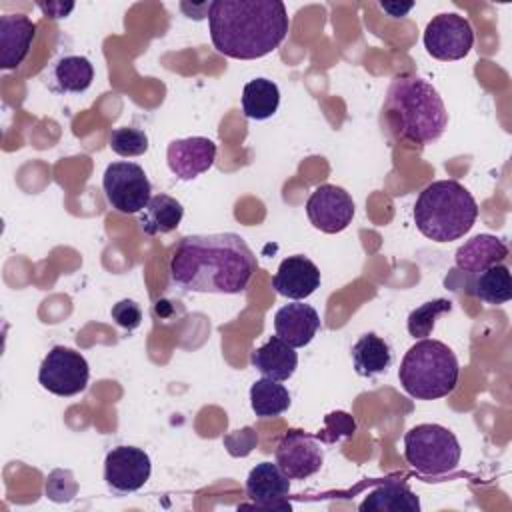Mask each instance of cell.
Returning <instances> with one entry per match:
<instances>
[{
	"label": "cell",
	"mask_w": 512,
	"mask_h": 512,
	"mask_svg": "<svg viewBox=\"0 0 512 512\" xmlns=\"http://www.w3.org/2000/svg\"><path fill=\"white\" fill-rule=\"evenodd\" d=\"M168 270L186 292L240 294L256 272V256L240 234H192L180 238Z\"/></svg>",
	"instance_id": "6da1fadb"
},
{
	"label": "cell",
	"mask_w": 512,
	"mask_h": 512,
	"mask_svg": "<svg viewBox=\"0 0 512 512\" xmlns=\"http://www.w3.org/2000/svg\"><path fill=\"white\" fill-rule=\"evenodd\" d=\"M208 28L220 54L256 60L284 42L290 20L280 0H216L210 2Z\"/></svg>",
	"instance_id": "7a4b0ae2"
},
{
	"label": "cell",
	"mask_w": 512,
	"mask_h": 512,
	"mask_svg": "<svg viewBox=\"0 0 512 512\" xmlns=\"http://www.w3.org/2000/svg\"><path fill=\"white\" fill-rule=\"evenodd\" d=\"M382 114L392 136L420 146L436 142L448 124V112L438 90L414 74L392 80Z\"/></svg>",
	"instance_id": "3957f363"
},
{
	"label": "cell",
	"mask_w": 512,
	"mask_h": 512,
	"mask_svg": "<svg viewBox=\"0 0 512 512\" xmlns=\"http://www.w3.org/2000/svg\"><path fill=\"white\" fill-rule=\"evenodd\" d=\"M478 218L474 196L456 180L428 184L414 204L416 228L434 242H452L468 234Z\"/></svg>",
	"instance_id": "277c9868"
},
{
	"label": "cell",
	"mask_w": 512,
	"mask_h": 512,
	"mask_svg": "<svg viewBox=\"0 0 512 512\" xmlns=\"http://www.w3.org/2000/svg\"><path fill=\"white\" fill-rule=\"evenodd\" d=\"M460 376V364L450 346L440 340L422 338L404 354L398 380L406 394L416 400H436L448 396Z\"/></svg>",
	"instance_id": "5b68a950"
},
{
	"label": "cell",
	"mask_w": 512,
	"mask_h": 512,
	"mask_svg": "<svg viewBox=\"0 0 512 512\" xmlns=\"http://www.w3.org/2000/svg\"><path fill=\"white\" fill-rule=\"evenodd\" d=\"M462 456L454 432L440 424H418L404 434V458L424 476L452 472Z\"/></svg>",
	"instance_id": "8992f818"
},
{
	"label": "cell",
	"mask_w": 512,
	"mask_h": 512,
	"mask_svg": "<svg viewBox=\"0 0 512 512\" xmlns=\"http://www.w3.org/2000/svg\"><path fill=\"white\" fill-rule=\"evenodd\" d=\"M102 190L108 204L122 214H138L152 198V184L136 162H112L102 176Z\"/></svg>",
	"instance_id": "52a82bcc"
},
{
	"label": "cell",
	"mask_w": 512,
	"mask_h": 512,
	"mask_svg": "<svg viewBox=\"0 0 512 512\" xmlns=\"http://www.w3.org/2000/svg\"><path fill=\"white\" fill-rule=\"evenodd\" d=\"M88 378L90 366L86 358L68 346H54L38 370L42 388L64 398L80 394L88 386Z\"/></svg>",
	"instance_id": "ba28073f"
},
{
	"label": "cell",
	"mask_w": 512,
	"mask_h": 512,
	"mask_svg": "<svg viewBox=\"0 0 512 512\" xmlns=\"http://www.w3.org/2000/svg\"><path fill=\"white\" fill-rule=\"evenodd\" d=\"M472 46L474 30L470 22L456 12H444L434 16L424 30V48L436 60H462L464 56H468Z\"/></svg>",
	"instance_id": "9c48e42d"
},
{
	"label": "cell",
	"mask_w": 512,
	"mask_h": 512,
	"mask_svg": "<svg viewBox=\"0 0 512 512\" xmlns=\"http://www.w3.org/2000/svg\"><path fill=\"white\" fill-rule=\"evenodd\" d=\"M276 464L290 480H306L324 464L322 444L312 434L292 428L276 446Z\"/></svg>",
	"instance_id": "30bf717a"
},
{
	"label": "cell",
	"mask_w": 512,
	"mask_h": 512,
	"mask_svg": "<svg viewBox=\"0 0 512 512\" xmlns=\"http://www.w3.org/2000/svg\"><path fill=\"white\" fill-rule=\"evenodd\" d=\"M306 214L314 228L336 234L348 228L354 218V200L352 196L334 184H322L306 200Z\"/></svg>",
	"instance_id": "8fae6325"
},
{
	"label": "cell",
	"mask_w": 512,
	"mask_h": 512,
	"mask_svg": "<svg viewBox=\"0 0 512 512\" xmlns=\"http://www.w3.org/2000/svg\"><path fill=\"white\" fill-rule=\"evenodd\" d=\"M152 472L150 456L136 446H116L106 454L104 480L122 494L140 490Z\"/></svg>",
	"instance_id": "7c38bea8"
},
{
	"label": "cell",
	"mask_w": 512,
	"mask_h": 512,
	"mask_svg": "<svg viewBox=\"0 0 512 512\" xmlns=\"http://www.w3.org/2000/svg\"><path fill=\"white\" fill-rule=\"evenodd\" d=\"M166 160L176 178L194 180L212 168L216 160V144L204 136L178 138L168 144Z\"/></svg>",
	"instance_id": "4fadbf2b"
},
{
	"label": "cell",
	"mask_w": 512,
	"mask_h": 512,
	"mask_svg": "<svg viewBox=\"0 0 512 512\" xmlns=\"http://www.w3.org/2000/svg\"><path fill=\"white\" fill-rule=\"evenodd\" d=\"M246 494L258 506L266 510H290V478L280 470L278 464L260 462L246 478Z\"/></svg>",
	"instance_id": "5bb4252c"
},
{
	"label": "cell",
	"mask_w": 512,
	"mask_h": 512,
	"mask_svg": "<svg viewBox=\"0 0 512 512\" xmlns=\"http://www.w3.org/2000/svg\"><path fill=\"white\" fill-rule=\"evenodd\" d=\"M272 286L280 296L290 300H304L320 288V270L310 258L302 254L288 256L280 262L272 278Z\"/></svg>",
	"instance_id": "9a60e30c"
},
{
	"label": "cell",
	"mask_w": 512,
	"mask_h": 512,
	"mask_svg": "<svg viewBox=\"0 0 512 512\" xmlns=\"http://www.w3.org/2000/svg\"><path fill=\"white\" fill-rule=\"evenodd\" d=\"M320 328V316L310 304L292 302L276 310L274 314V332L280 340L292 348H302L312 342Z\"/></svg>",
	"instance_id": "2e32d148"
},
{
	"label": "cell",
	"mask_w": 512,
	"mask_h": 512,
	"mask_svg": "<svg viewBox=\"0 0 512 512\" xmlns=\"http://www.w3.org/2000/svg\"><path fill=\"white\" fill-rule=\"evenodd\" d=\"M36 36V24L26 14L0 16V66L12 70L24 62Z\"/></svg>",
	"instance_id": "e0dca14e"
},
{
	"label": "cell",
	"mask_w": 512,
	"mask_h": 512,
	"mask_svg": "<svg viewBox=\"0 0 512 512\" xmlns=\"http://www.w3.org/2000/svg\"><path fill=\"white\" fill-rule=\"evenodd\" d=\"M508 256V246L502 238L492 234H478L466 240L456 250V266L470 278L486 270L492 264L504 262Z\"/></svg>",
	"instance_id": "ac0fdd59"
},
{
	"label": "cell",
	"mask_w": 512,
	"mask_h": 512,
	"mask_svg": "<svg viewBox=\"0 0 512 512\" xmlns=\"http://www.w3.org/2000/svg\"><path fill=\"white\" fill-rule=\"evenodd\" d=\"M94 80L92 62L86 56H62L58 58L46 78V84L56 94H82Z\"/></svg>",
	"instance_id": "d6986e66"
},
{
	"label": "cell",
	"mask_w": 512,
	"mask_h": 512,
	"mask_svg": "<svg viewBox=\"0 0 512 512\" xmlns=\"http://www.w3.org/2000/svg\"><path fill=\"white\" fill-rule=\"evenodd\" d=\"M250 362L264 378L284 382L296 372L298 352L278 336H270L266 344L250 354Z\"/></svg>",
	"instance_id": "ffe728a7"
},
{
	"label": "cell",
	"mask_w": 512,
	"mask_h": 512,
	"mask_svg": "<svg viewBox=\"0 0 512 512\" xmlns=\"http://www.w3.org/2000/svg\"><path fill=\"white\" fill-rule=\"evenodd\" d=\"M360 512H418V496L398 480H388L372 488L360 502Z\"/></svg>",
	"instance_id": "44dd1931"
},
{
	"label": "cell",
	"mask_w": 512,
	"mask_h": 512,
	"mask_svg": "<svg viewBox=\"0 0 512 512\" xmlns=\"http://www.w3.org/2000/svg\"><path fill=\"white\" fill-rule=\"evenodd\" d=\"M350 356H352V364H354L356 374L364 376V378L382 374L392 364V350H390L388 342L384 338H380L378 334H374V332L362 334L354 342V346L350 350Z\"/></svg>",
	"instance_id": "7402d4cb"
},
{
	"label": "cell",
	"mask_w": 512,
	"mask_h": 512,
	"mask_svg": "<svg viewBox=\"0 0 512 512\" xmlns=\"http://www.w3.org/2000/svg\"><path fill=\"white\" fill-rule=\"evenodd\" d=\"M184 208L182 204L168 196V194H156L150 198V202L144 206L142 212H138V224L148 236L156 234H168L178 228L182 222Z\"/></svg>",
	"instance_id": "603a6c76"
},
{
	"label": "cell",
	"mask_w": 512,
	"mask_h": 512,
	"mask_svg": "<svg viewBox=\"0 0 512 512\" xmlns=\"http://www.w3.org/2000/svg\"><path fill=\"white\" fill-rule=\"evenodd\" d=\"M468 292L486 304H504L512 298V278L506 264H492L472 276Z\"/></svg>",
	"instance_id": "cb8c5ba5"
},
{
	"label": "cell",
	"mask_w": 512,
	"mask_h": 512,
	"mask_svg": "<svg viewBox=\"0 0 512 512\" xmlns=\"http://www.w3.org/2000/svg\"><path fill=\"white\" fill-rule=\"evenodd\" d=\"M280 104V90L268 78H254L242 90V110L246 118L266 120L276 114Z\"/></svg>",
	"instance_id": "d4e9b609"
},
{
	"label": "cell",
	"mask_w": 512,
	"mask_h": 512,
	"mask_svg": "<svg viewBox=\"0 0 512 512\" xmlns=\"http://www.w3.org/2000/svg\"><path fill=\"white\" fill-rule=\"evenodd\" d=\"M250 406L260 418L280 416L290 408V392L278 380L260 378L250 386Z\"/></svg>",
	"instance_id": "484cf974"
},
{
	"label": "cell",
	"mask_w": 512,
	"mask_h": 512,
	"mask_svg": "<svg viewBox=\"0 0 512 512\" xmlns=\"http://www.w3.org/2000/svg\"><path fill=\"white\" fill-rule=\"evenodd\" d=\"M450 310H452V302L446 300V298L428 300V302H424L422 306L414 308V310L410 312V316H408V322H406L410 336L420 338V340H422V338H428V336L432 334V330H434L436 320H438L442 314L450 312Z\"/></svg>",
	"instance_id": "4316f807"
},
{
	"label": "cell",
	"mask_w": 512,
	"mask_h": 512,
	"mask_svg": "<svg viewBox=\"0 0 512 512\" xmlns=\"http://www.w3.org/2000/svg\"><path fill=\"white\" fill-rule=\"evenodd\" d=\"M110 148L112 152L124 158L140 156L148 150V136L144 130L132 128V126L114 128L110 134Z\"/></svg>",
	"instance_id": "83f0119b"
},
{
	"label": "cell",
	"mask_w": 512,
	"mask_h": 512,
	"mask_svg": "<svg viewBox=\"0 0 512 512\" xmlns=\"http://www.w3.org/2000/svg\"><path fill=\"white\" fill-rule=\"evenodd\" d=\"M356 432V422L350 414L346 412H330L324 418V430L318 434L328 444H334L342 438H350Z\"/></svg>",
	"instance_id": "f1b7e54d"
},
{
	"label": "cell",
	"mask_w": 512,
	"mask_h": 512,
	"mask_svg": "<svg viewBox=\"0 0 512 512\" xmlns=\"http://www.w3.org/2000/svg\"><path fill=\"white\" fill-rule=\"evenodd\" d=\"M112 318L118 326L134 330L142 324V310L134 300H120L112 306Z\"/></svg>",
	"instance_id": "f546056e"
},
{
	"label": "cell",
	"mask_w": 512,
	"mask_h": 512,
	"mask_svg": "<svg viewBox=\"0 0 512 512\" xmlns=\"http://www.w3.org/2000/svg\"><path fill=\"white\" fill-rule=\"evenodd\" d=\"M38 8L48 16V18H66L74 10V2H38Z\"/></svg>",
	"instance_id": "4dcf8cb0"
},
{
	"label": "cell",
	"mask_w": 512,
	"mask_h": 512,
	"mask_svg": "<svg viewBox=\"0 0 512 512\" xmlns=\"http://www.w3.org/2000/svg\"><path fill=\"white\" fill-rule=\"evenodd\" d=\"M412 2H408V4H398V2H380V8L384 10V12H388V16H392V18H400V16H404L408 10H412Z\"/></svg>",
	"instance_id": "1f68e13d"
}]
</instances>
